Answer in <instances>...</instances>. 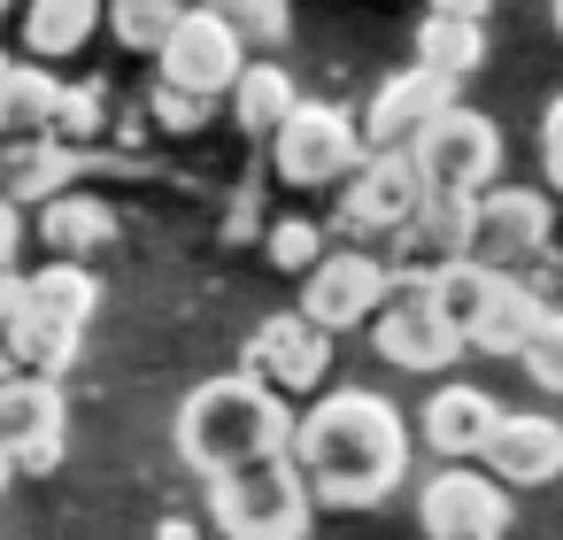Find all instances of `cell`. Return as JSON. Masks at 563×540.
I'll return each instance as SVG.
<instances>
[{
  "label": "cell",
  "instance_id": "cell-18",
  "mask_svg": "<svg viewBox=\"0 0 563 540\" xmlns=\"http://www.w3.org/2000/svg\"><path fill=\"white\" fill-rule=\"evenodd\" d=\"M501 486H548V478H563V425L555 417H540V409H501V425H494V440H486V455H478Z\"/></svg>",
  "mask_w": 563,
  "mask_h": 540
},
{
  "label": "cell",
  "instance_id": "cell-14",
  "mask_svg": "<svg viewBox=\"0 0 563 540\" xmlns=\"http://www.w3.org/2000/svg\"><path fill=\"white\" fill-rule=\"evenodd\" d=\"M386 294H394V271H386V255L332 247V255H324V263L301 278V317H309V324H324V332L340 340V332L371 324V317L386 309Z\"/></svg>",
  "mask_w": 563,
  "mask_h": 540
},
{
  "label": "cell",
  "instance_id": "cell-6",
  "mask_svg": "<svg viewBox=\"0 0 563 540\" xmlns=\"http://www.w3.org/2000/svg\"><path fill=\"white\" fill-rule=\"evenodd\" d=\"M363 155H371L363 147V117H347L332 101H301L278 124V140H271V163H278L286 186H347L363 170Z\"/></svg>",
  "mask_w": 563,
  "mask_h": 540
},
{
  "label": "cell",
  "instance_id": "cell-42",
  "mask_svg": "<svg viewBox=\"0 0 563 540\" xmlns=\"http://www.w3.org/2000/svg\"><path fill=\"white\" fill-rule=\"evenodd\" d=\"M0 86H9V55H0Z\"/></svg>",
  "mask_w": 563,
  "mask_h": 540
},
{
  "label": "cell",
  "instance_id": "cell-21",
  "mask_svg": "<svg viewBox=\"0 0 563 540\" xmlns=\"http://www.w3.org/2000/svg\"><path fill=\"white\" fill-rule=\"evenodd\" d=\"M548 309H555V301H548L532 278H509V271H501V286H494V301H486V317H478V332H471V355H509V363H517L525 340L548 324Z\"/></svg>",
  "mask_w": 563,
  "mask_h": 540
},
{
  "label": "cell",
  "instance_id": "cell-40",
  "mask_svg": "<svg viewBox=\"0 0 563 540\" xmlns=\"http://www.w3.org/2000/svg\"><path fill=\"white\" fill-rule=\"evenodd\" d=\"M9 478H16V471H9V455H0V494H9Z\"/></svg>",
  "mask_w": 563,
  "mask_h": 540
},
{
  "label": "cell",
  "instance_id": "cell-37",
  "mask_svg": "<svg viewBox=\"0 0 563 540\" xmlns=\"http://www.w3.org/2000/svg\"><path fill=\"white\" fill-rule=\"evenodd\" d=\"M155 540H201V525H186V517H163V525H155Z\"/></svg>",
  "mask_w": 563,
  "mask_h": 540
},
{
  "label": "cell",
  "instance_id": "cell-24",
  "mask_svg": "<svg viewBox=\"0 0 563 540\" xmlns=\"http://www.w3.org/2000/svg\"><path fill=\"white\" fill-rule=\"evenodd\" d=\"M78 170H86V155H70V147H40V155L0 163V194H9L16 209H47L55 194H70Z\"/></svg>",
  "mask_w": 563,
  "mask_h": 540
},
{
  "label": "cell",
  "instance_id": "cell-16",
  "mask_svg": "<svg viewBox=\"0 0 563 540\" xmlns=\"http://www.w3.org/2000/svg\"><path fill=\"white\" fill-rule=\"evenodd\" d=\"M471 240H478V201L471 194H432L417 209V224L386 247V271L394 278H440L448 263H471Z\"/></svg>",
  "mask_w": 563,
  "mask_h": 540
},
{
  "label": "cell",
  "instance_id": "cell-13",
  "mask_svg": "<svg viewBox=\"0 0 563 540\" xmlns=\"http://www.w3.org/2000/svg\"><path fill=\"white\" fill-rule=\"evenodd\" d=\"M371 348H378V363H394V371H448V363L463 355V332L440 317V301H432L424 278H394L386 309L371 317Z\"/></svg>",
  "mask_w": 563,
  "mask_h": 540
},
{
  "label": "cell",
  "instance_id": "cell-1",
  "mask_svg": "<svg viewBox=\"0 0 563 540\" xmlns=\"http://www.w3.org/2000/svg\"><path fill=\"white\" fill-rule=\"evenodd\" d=\"M294 471L317 509H378L409 478V417L371 386H324L294 417Z\"/></svg>",
  "mask_w": 563,
  "mask_h": 540
},
{
  "label": "cell",
  "instance_id": "cell-11",
  "mask_svg": "<svg viewBox=\"0 0 563 540\" xmlns=\"http://www.w3.org/2000/svg\"><path fill=\"white\" fill-rule=\"evenodd\" d=\"M240 70H247L240 32H232L217 9H201V0L178 16V32H170L163 55H155V78L178 86V93H194V101H224V93L240 86Z\"/></svg>",
  "mask_w": 563,
  "mask_h": 540
},
{
  "label": "cell",
  "instance_id": "cell-20",
  "mask_svg": "<svg viewBox=\"0 0 563 540\" xmlns=\"http://www.w3.org/2000/svg\"><path fill=\"white\" fill-rule=\"evenodd\" d=\"M32 240L47 247V263H93L109 240H117V209L101 194H55L40 217H32Z\"/></svg>",
  "mask_w": 563,
  "mask_h": 540
},
{
  "label": "cell",
  "instance_id": "cell-26",
  "mask_svg": "<svg viewBox=\"0 0 563 540\" xmlns=\"http://www.w3.org/2000/svg\"><path fill=\"white\" fill-rule=\"evenodd\" d=\"M432 286V301H440V317L463 332V348H471V332H478V317H486V301H494V286H501V271H486L478 255L471 263H448L440 278H424Z\"/></svg>",
  "mask_w": 563,
  "mask_h": 540
},
{
  "label": "cell",
  "instance_id": "cell-23",
  "mask_svg": "<svg viewBox=\"0 0 563 540\" xmlns=\"http://www.w3.org/2000/svg\"><path fill=\"white\" fill-rule=\"evenodd\" d=\"M301 109V93H294V78L278 70V63H247L240 70V86H232V124L247 132V140H278V124Z\"/></svg>",
  "mask_w": 563,
  "mask_h": 540
},
{
  "label": "cell",
  "instance_id": "cell-7",
  "mask_svg": "<svg viewBox=\"0 0 563 540\" xmlns=\"http://www.w3.org/2000/svg\"><path fill=\"white\" fill-rule=\"evenodd\" d=\"M240 371H247L255 386H271L278 401H317L324 378H332V332L309 324L301 309H278V317H263V324L247 332Z\"/></svg>",
  "mask_w": 563,
  "mask_h": 540
},
{
  "label": "cell",
  "instance_id": "cell-15",
  "mask_svg": "<svg viewBox=\"0 0 563 540\" xmlns=\"http://www.w3.org/2000/svg\"><path fill=\"white\" fill-rule=\"evenodd\" d=\"M448 109H455V78L409 63V70H394V78L371 93V109H363V147H371V155H409L417 132H424L432 117H448Z\"/></svg>",
  "mask_w": 563,
  "mask_h": 540
},
{
  "label": "cell",
  "instance_id": "cell-12",
  "mask_svg": "<svg viewBox=\"0 0 563 540\" xmlns=\"http://www.w3.org/2000/svg\"><path fill=\"white\" fill-rule=\"evenodd\" d=\"M548 240H555V194L548 186H486L478 194V240H471V255L486 271L525 278L548 255Z\"/></svg>",
  "mask_w": 563,
  "mask_h": 540
},
{
  "label": "cell",
  "instance_id": "cell-33",
  "mask_svg": "<svg viewBox=\"0 0 563 540\" xmlns=\"http://www.w3.org/2000/svg\"><path fill=\"white\" fill-rule=\"evenodd\" d=\"M540 170H548V194L563 201V93H555L548 117H540Z\"/></svg>",
  "mask_w": 563,
  "mask_h": 540
},
{
  "label": "cell",
  "instance_id": "cell-29",
  "mask_svg": "<svg viewBox=\"0 0 563 540\" xmlns=\"http://www.w3.org/2000/svg\"><path fill=\"white\" fill-rule=\"evenodd\" d=\"M55 140L70 155H93L109 140V93L101 86H63V109H55Z\"/></svg>",
  "mask_w": 563,
  "mask_h": 540
},
{
  "label": "cell",
  "instance_id": "cell-8",
  "mask_svg": "<svg viewBox=\"0 0 563 540\" xmlns=\"http://www.w3.org/2000/svg\"><path fill=\"white\" fill-rule=\"evenodd\" d=\"M409 163L424 170V186L432 194H486V186H501V132H494V117H478V109H448V117H432L424 132H417V147H409Z\"/></svg>",
  "mask_w": 563,
  "mask_h": 540
},
{
  "label": "cell",
  "instance_id": "cell-32",
  "mask_svg": "<svg viewBox=\"0 0 563 540\" xmlns=\"http://www.w3.org/2000/svg\"><path fill=\"white\" fill-rule=\"evenodd\" d=\"M147 124L170 132V140H194V132L209 124V101H194V93H178V86L155 78V93H147Z\"/></svg>",
  "mask_w": 563,
  "mask_h": 540
},
{
  "label": "cell",
  "instance_id": "cell-34",
  "mask_svg": "<svg viewBox=\"0 0 563 540\" xmlns=\"http://www.w3.org/2000/svg\"><path fill=\"white\" fill-rule=\"evenodd\" d=\"M24 247H32V224H24V209H16L9 194H0V271H16Z\"/></svg>",
  "mask_w": 563,
  "mask_h": 540
},
{
  "label": "cell",
  "instance_id": "cell-38",
  "mask_svg": "<svg viewBox=\"0 0 563 540\" xmlns=\"http://www.w3.org/2000/svg\"><path fill=\"white\" fill-rule=\"evenodd\" d=\"M9 378H16V355H9V348H0V386H9Z\"/></svg>",
  "mask_w": 563,
  "mask_h": 540
},
{
  "label": "cell",
  "instance_id": "cell-22",
  "mask_svg": "<svg viewBox=\"0 0 563 540\" xmlns=\"http://www.w3.org/2000/svg\"><path fill=\"white\" fill-rule=\"evenodd\" d=\"M101 24H109V16H101V0H24V16H16L24 55H32L40 70H47V63H70Z\"/></svg>",
  "mask_w": 563,
  "mask_h": 540
},
{
  "label": "cell",
  "instance_id": "cell-43",
  "mask_svg": "<svg viewBox=\"0 0 563 540\" xmlns=\"http://www.w3.org/2000/svg\"><path fill=\"white\" fill-rule=\"evenodd\" d=\"M186 9H194V0H186Z\"/></svg>",
  "mask_w": 563,
  "mask_h": 540
},
{
  "label": "cell",
  "instance_id": "cell-35",
  "mask_svg": "<svg viewBox=\"0 0 563 540\" xmlns=\"http://www.w3.org/2000/svg\"><path fill=\"white\" fill-rule=\"evenodd\" d=\"M486 9H494V0H432L424 16H463V24H486Z\"/></svg>",
  "mask_w": 563,
  "mask_h": 540
},
{
  "label": "cell",
  "instance_id": "cell-19",
  "mask_svg": "<svg viewBox=\"0 0 563 540\" xmlns=\"http://www.w3.org/2000/svg\"><path fill=\"white\" fill-rule=\"evenodd\" d=\"M55 109H63V78L40 70V63H16L9 86H0V163L40 155V147H63L55 140Z\"/></svg>",
  "mask_w": 563,
  "mask_h": 540
},
{
  "label": "cell",
  "instance_id": "cell-5",
  "mask_svg": "<svg viewBox=\"0 0 563 540\" xmlns=\"http://www.w3.org/2000/svg\"><path fill=\"white\" fill-rule=\"evenodd\" d=\"M209 517H217L224 540H309V525H317V494L301 486L294 455H278V463H255V471L209 478Z\"/></svg>",
  "mask_w": 563,
  "mask_h": 540
},
{
  "label": "cell",
  "instance_id": "cell-28",
  "mask_svg": "<svg viewBox=\"0 0 563 540\" xmlns=\"http://www.w3.org/2000/svg\"><path fill=\"white\" fill-rule=\"evenodd\" d=\"M201 9H217L232 32H240V47L255 55V47H286L294 40V0H201Z\"/></svg>",
  "mask_w": 563,
  "mask_h": 540
},
{
  "label": "cell",
  "instance_id": "cell-9",
  "mask_svg": "<svg viewBox=\"0 0 563 540\" xmlns=\"http://www.w3.org/2000/svg\"><path fill=\"white\" fill-rule=\"evenodd\" d=\"M509 486L478 463H432L417 486V525L424 540H509Z\"/></svg>",
  "mask_w": 563,
  "mask_h": 540
},
{
  "label": "cell",
  "instance_id": "cell-31",
  "mask_svg": "<svg viewBox=\"0 0 563 540\" xmlns=\"http://www.w3.org/2000/svg\"><path fill=\"white\" fill-rule=\"evenodd\" d=\"M517 363H525V378H532L540 394H563V309H548V324L525 340Z\"/></svg>",
  "mask_w": 563,
  "mask_h": 540
},
{
  "label": "cell",
  "instance_id": "cell-3",
  "mask_svg": "<svg viewBox=\"0 0 563 540\" xmlns=\"http://www.w3.org/2000/svg\"><path fill=\"white\" fill-rule=\"evenodd\" d=\"M93 309H101L93 263H40V271H24V317L9 332L16 371L63 378L70 355H78V340H86V324H93Z\"/></svg>",
  "mask_w": 563,
  "mask_h": 540
},
{
  "label": "cell",
  "instance_id": "cell-39",
  "mask_svg": "<svg viewBox=\"0 0 563 540\" xmlns=\"http://www.w3.org/2000/svg\"><path fill=\"white\" fill-rule=\"evenodd\" d=\"M9 16H24V0H0V24H9Z\"/></svg>",
  "mask_w": 563,
  "mask_h": 540
},
{
  "label": "cell",
  "instance_id": "cell-30",
  "mask_svg": "<svg viewBox=\"0 0 563 540\" xmlns=\"http://www.w3.org/2000/svg\"><path fill=\"white\" fill-rule=\"evenodd\" d=\"M324 255H332V232H324V224H309V217H278V224H271V263H278V271L309 278Z\"/></svg>",
  "mask_w": 563,
  "mask_h": 540
},
{
  "label": "cell",
  "instance_id": "cell-25",
  "mask_svg": "<svg viewBox=\"0 0 563 540\" xmlns=\"http://www.w3.org/2000/svg\"><path fill=\"white\" fill-rule=\"evenodd\" d=\"M417 63L463 86V78L486 63V24H463V16H424V24H417Z\"/></svg>",
  "mask_w": 563,
  "mask_h": 540
},
{
  "label": "cell",
  "instance_id": "cell-10",
  "mask_svg": "<svg viewBox=\"0 0 563 540\" xmlns=\"http://www.w3.org/2000/svg\"><path fill=\"white\" fill-rule=\"evenodd\" d=\"M70 448V401H63V378H40V371H16L0 386V455H9L16 478H47Z\"/></svg>",
  "mask_w": 563,
  "mask_h": 540
},
{
  "label": "cell",
  "instance_id": "cell-27",
  "mask_svg": "<svg viewBox=\"0 0 563 540\" xmlns=\"http://www.w3.org/2000/svg\"><path fill=\"white\" fill-rule=\"evenodd\" d=\"M101 16H109V32H117L132 55H163V40H170L178 16H186V0H101Z\"/></svg>",
  "mask_w": 563,
  "mask_h": 540
},
{
  "label": "cell",
  "instance_id": "cell-41",
  "mask_svg": "<svg viewBox=\"0 0 563 540\" xmlns=\"http://www.w3.org/2000/svg\"><path fill=\"white\" fill-rule=\"evenodd\" d=\"M548 9H555V32H563V0H548Z\"/></svg>",
  "mask_w": 563,
  "mask_h": 540
},
{
  "label": "cell",
  "instance_id": "cell-2",
  "mask_svg": "<svg viewBox=\"0 0 563 540\" xmlns=\"http://www.w3.org/2000/svg\"><path fill=\"white\" fill-rule=\"evenodd\" d=\"M294 448V401H278L271 386H255L247 371L232 378H201L178 401V455L201 478H232L255 463H278Z\"/></svg>",
  "mask_w": 563,
  "mask_h": 540
},
{
  "label": "cell",
  "instance_id": "cell-4",
  "mask_svg": "<svg viewBox=\"0 0 563 540\" xmlns=\"http://www.w3.org/2000/svg\"><path fill=\"white\" fill-rule=\"evenodd\" d=\"M432 201V186H424V170L409 163V155H363V170L340 186V209H332V240L340 247H363V255H386L409 224H417V209Z\"/></svg>",
  "mask_w": 563,
  "mask_h": 540
},
{
  "label": "cell",
  "instance_id": "cell-17",
  "mask_svg": "<svg viewBox=\"0 0 563 540\" xmlns=\"http://www.w3.org/2000/svg\"><path fill=\"white\" fill-rule=\"evenodd\" d=\"M494 425H501V409H494V394L486 386H432V401L417 409V432H424V448H432V463H478L486 455V440H494Z\"/></svg>",
  "mask_w": 563,
  "mask_h": 540
},
{
  "label": "cell",
  "instance_id": "cell-36",
  "mask_svg": "<svg viewBox=\"0 0 563 540\" xmlns=\"http://www.w3.org/2000/svg\"><path fill=\"white\" fill-rule=\"evenodd\" d=\"M247 224H263V209H255V194H240V201H232V240H247Z\"/></svg>",
  "mask_w": 563,
  "mask_h": 540
}]
</instances>
